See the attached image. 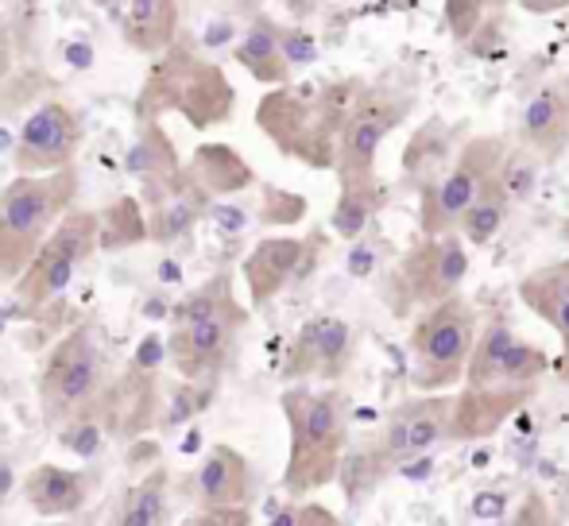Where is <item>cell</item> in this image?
Returning a JSON list of instances; mask_svg holds the SVG:
<instances>
[{"mask_svg": "<svg viewBox=\"0 0 569 526\" xmlns=\"http://www.w3.org/2000/svg\"><path fill=\"white\" fill-rule=\"evenodd\" d=\"M283 414L291 426V453H287L283 488L307 496L341 476L345 442H349V403L338 387H287Z\"/></svg>", "mask_w": 569, "mask_h": 526, "instance_id": "cell-1", "label": "cell"}, {"mask_svg": "<svg viewBox=\"0 0 569 526\" xmlns=\"http://www.w3.org/2000/svg\"><path fill=\"white\" fill-rule=\"evenodd\" d=\"M74 198V171L20 174L0 194V279L28 275V267L51 241V225L67 218Z\"/></svg>", "mask_w": 569, "mask_h": 526, "instance_id": "cell-2", "label": "cell"}, {"mask_svg": "<svg viewBox=\"0 0 569 526\" xmlns=\"http://www.w3.org/2000/svg\"><path fill=\"white\" fill-rule=\"evenodd\" d=\"M480 341L477 314H472V302H465L461 294L442 306L427 310L419 322L411 325V387L419 395H450V387L465 384V372H469L472 348Z\"/></svg>", "mask_w": 569, "mask_h": 526, "instance_id": "cell-3", "label": "cell"}, {"mask_svg": "<svg viewBox=\"0 0 569 526\" xmlns=\"http://www.w3.org/2000/svg\"><path fill=\"white\" fill-rule=\"evenodd\" d=\"M465 275H469V244L461 233L453 236H422L419 244L396 260L383 275V302L396 317H411V310H435L457 299Z\"/></svg>", "mask_w": 569, "mask_h": 526, "instance_id": "cell-4", "label": "cell"}, {"mask_svg": "<svg viewBox=\"0 0 569 526\" xmlns=\"http://www.w3.org/2000/svg\"><path fill=\"white\" fill-rule=\"evenodd\" d=\"M511 143L508 135H472L461 143V155L450 166L442 182L427 186L419 194V229L422 236H453L461 233L465 213L480 198V190L500 174L508 163Z\"/></svg>", "mask_w": 569, "mask_h": 526, "instance_id": "cell-5", "label": "cell"}, {"mask_svg": "<svg viewBox=\"0 0 569 526\" xmlns=\"http://www.w3.org/2000/svg\"><path fill=\"white\" fill-rule=\"evenodd\" d=\"M415 109V93H396L383 90V85H372L365 93V101L357 105V113L349 117V124L341 129L338 140V179L341 190L352 186H372L376 179V159H380V148L399 124L407 121V113Z\"/></svg>", "mask_w": 569, "mask_h": 526, "instance_id": "cell-6", "label": "cell"}, {"mask_svg": "<svg viewBox=\"0 0 569 526\" xmlns=\"http://www.w3.org/2000/svg\"><path fill=\"white\" fill-rule=\"evenodd\" d=\"M256 124L283 155L302 159V163L318 166V171L338 166V132L322 121L315 93L271 90L256 109Z\"/></svg>", "mask_w": 569, "mask_h": 526, "instance_id": "cell-7", "label": "cell"}, {"mask_svg": "<svg viewBox=\"0 0 569 526\" xmlns=\"http://www.w3.org/2000/svg\"><path fill=\"white\" fill-rule=\"evenodd\" d=\"M93 249H98V218L93 213H67L16 286L23 306H43V302L59 299L74 279L78 263L90 260Z\"/></svg>", "mask_w": 569, "mask_h": 526, "instance_id": "cell-8", "label": "cell"}, {"mask_svg": "<svg viewBox=\"0 0 569 526\" xmlns=\"http://www.w3.org/2000/svg\"><path fill=\"white\" fill-rule=\"evenodd\" d=\"M453 406L457 395H419L399 403L383 422L380 437V449L388 453L391 465L430 453L442 442H453Z\"/></svg>", "mask_w": 569, "mask_h": 526, "instance_id": "cell-9", "label": "cell"}, {"mask_svg": "<svg viewBox=\"0 0 569 526\" xmlns=\"http://www.w3.org/2000/svg\"><path fill=\"white\" fill-rule=\"evenodd\" d=\"M352 353H357V333L345 317L322 314L310 317L299 333H295L291 348H287L283 361V376L287 380H341L352 364Z\"/></svg>", "mask_w": 569, "mask_h": 526, "instance_id": "cell-10", "label": "cell"}, {"mask_svg": "<svg viewBox=\"0 0 569 526\" xmlns=\"http://www.w3.org/2000/svg\"><path fill=\"white\" fill-rule=\"evenodd\" d=\"M98 384H101V356L98 348L90 345L86 333H74L70 341H62L54 348L51 364L43 372V414L47 422H62L67 414H74L86 398L98 395Z\"/></svg>", "mask_w": 569, "mask_h": 526, "instance_id": "cell-11", "label": "cell"}, {"mask_svg": "<svg viewBox=\"0 0 569 526\" xmlns=\"http://www.w3.org/2000/svg\"><path fill=\"white\" fill-rule=\"evenodd\" d=\"M248 322V314L237 306V299H229L221 310H213L210 317L194 325H179L174 337L167 341V356L174 361V368L187 380H202L210 372H218L226 364L232 337L240 333V325Z\"/></svg>", "mask_w": 569, "mask_h": 526, "instance_id": "cell-12", "label": "cell"}, {"mask_svg": "<svg viewBox=\"0 0 569 526\" xmlns=\"http://www.w3.org/2000/svg\"><path fill=\"white\" fill-rule=\"evenodd\" d=\"M82 129L78 117L67 105L51 101V105L36 109L23 124L20 140H16V166L20 174H59L70 171V159L78 151Z\"/></svg>", "mask_w": 569, "mask_h": 526, "instance_id": "cell-13", "label": "cell"}, {"mask_svg": "<svg viewBox=\"0 0 569 526\" xmlns=\"http://www.w3.org/2000/svg\"><path fill=\"white\" fill-rule=\"evenodd\" d=\"M539 387H485V392H469L461 387L453 406V442H485L508 418H516L527 403L535 398Z\"/></svg>", "mask_w": 569, "mask_h": 526, "instance_id": "cell-14", "label": "cell"}, {"mask_svg": "<svg viewBox=\"0 0 569 526\" xmlns=\"http://www.w3.org/2000/svg\"><path fill=\"white\" fill-rule=\"evenodd\" d=\"M519 148L539 163H558L569 148V101L558 85H542L519 117Z\"/></svg>", "mask_w": 569, "mask_h": 526, "instance_id": "cell-15", "label": "cell"}, {"mask_svg": "<svg viewBox=\"0 0 569 526\" xmlns=\"http://www.w3.org/2000/svg\"><path fill=\"white\" fill-rule=\"evenodd\" d=\"M171 90V105H179L198 129L221 124L232 113V85L226 82V74L218 67H210V62H190V54H182L179 78H174Z\"/></svg>", "mask_w": 569, "mask_h": 526, "instance_id": "cell-16", "label": "cell"}, {"mask_svg": "<svg viewBox=\"0 0 569 526\" xmlns=\"http://www.w3.org/2000/svg\"><path fill=\"white\" fill-rule=\"evenodd\" d=\"M519 299L535 317L550 325L562 341V380L569 384V256L547 267H535L531 275L519 279Z\"/></svg>", "mask_w": 569, "mask_h": 526, "instance_id": "cell-17", "label": "cell"}, {"mask_svg": "<svg viewBox=\"0 0 569 526\" xmlns=\"http://www.w3.org/2000/svg\"><path fill=\"white\" fill-rule=\"evenodd\" d=\"M302 256H307V244L295 241V236H271V241H260L252 252H248L244 275L248 294H252V306H263L268 299H276L302 267Z\"/></svg>", "mask_w": 569, "mask_h": 526, "instance_id": "cell-18", "label": "cell"}, {"mask_svg": "<svg viewBox=\"0 0 569 526\" xmlns=\"http://www.w3.org/2000/svg\"><path fill=\"white\" fill-rule=\"evenodd\" d=\"M194 488L206 512L244 507V499L252 496V468H248L244 453H237L232 445H213V449L206 453L202 468H198Z\"/></svg>", "mask_w": 569, "mask_h": 526, "instance_id": "cell-19", "label": "cell"}, {"mask_svg": "<svg viewBox=\"0 0 569 526\" xmlns=\"http://www.w3.org/2000/svg\"><path fill=\"white\" fill-rule=\"evenodd\" d=\"M461 148H457V129L453 124H442V121H427L415 129V135L407 140L403 148V174L407 182H415V190H427L435 182H442L450 174V166L457 163Z\"/></svg>", "mask_w": 569, "mask_h": 526, "instance_id": "cell-20", "label": "cell"}, {"mask_svg": "<svg viewBox=\"0 0 569 526\" xmlns=\"http://www.w3.org/2000/svg\"><path fill=\"white\" fill-rule=\"evenodd\" d=\"M237 59L256 82L263 85H287L291 78V62L283 54V31L268 20H256L237 43Z\"/></svg>", "mask_w": 569, "mask_h": 526, "instance_id": "cell-21", "label": "cell"}, {"mask_svg": "<svg viewBox=\"0 0 569 526\" xmlns=\"http://www.w3.org/2000/svg\"><path fill=\"white\" fill-rule=\"evenodd\" d=\"M23 492H28V504L36 507L39 515H47V519L70 515L86 504V481L59 465H39L36 473L23 481Z\"/></svg>", "mask_w": 569, "mask_h": 526, "instance_id": "cell-22", "label": "cell"}, {"mask_svg": "<svg viewBox=\"0 0 569 526\" xmlns=\"http://www.w3.org/2000/svg\"><path fill=\"white\" fill-rule=\"evenodd\" d=\"M120 20H124V36L136 51L156 54V51H163V47H171L179 8L167 4V0H140V4L120 8Z\"/></svg>", "mask_w": 569, "mask_h": 526, "instance_id": "cell-23", "label": "cell"}, {"mask_svg": "<svg viewBox=\"0 0 569 526\" xmlns=\"http://www.w3.org/2000/svg\"><path fill=\"white\" fill-rule=\"evenodd\" d=\"M190 174H194L198 190L202 194H237L252 182V166L237 155L226 143H206L198 148L194 163H190Z\"/></svg>", "mask_w": 569, "mask_h": 526, "instance_id": "cell-24", "label": "cell"}, {"mask_svg": "<svg viewBox=\"0 0 569 526\" xmlns=\"http://www.w3.org/2000/svg\"><path fill=\"white\" fill-rule=\"evenodd\" d=\"M500 171H503V166H500ZM508 213H511V198L503 194L500 174H496V179L488 182L485 190H480V198L472 202V210L465 213L461 241L472 244V249H485V244H492L496 233L503 229V221H508Z\"/></svg>", "mask_w": 569, "mask_h": 526, "instance_id": "cell-25", "label": "cell"}, {"mask_svg": "<svg viewBox=\"0 0 569 526\" xmlns=\"http://www.w3.org/2000/svg\"><path fill=\"white\" fill-rule=\"evenodd\" d=\"M519 341V333L511 330L508 322H488L485 330H480V341L477 348H472V361H469V372H465V387L469 392H485V387H492V376L496 368L503 364V356H508V348Z\"/></svg>", "mask_w": 569, "mask_h": 526, "instance_id": "cell-26", "label": "cell"}, {"mask_svg": "<svg viewBox=\"0 0 569 526\" xmlns=\"http://www.w3.org/2000/svg\"><path fill=\"white\" fill-rule=\"evenodd\" d=\"M383 202H388V186H380V182L341 190L338 205H333V233H338L341 241H357V236L372 225L376 213L383 210Z\"/></svg>", "mask_w": 569, "mask_h": 526, "instance_id": "cell-27", "label": "cell"}, {"mask_svg": "<svg viewBox=\"0 0 569 526\" xmlns=\"http://www.w3.org/2000/svg\"><path fill=\"white\" fill-rule=\"evenodd\" d=\"M167 476L163 473H151L143 484H136L128 492L124 507L117 515V526H163L167 519Z\"/></svg>", "mask_w": 569, "mask_h": 526, "instance_id": "cell-28", "label": "cell"}, {"mask_svg": "<svg viewBox=\"0 0 569 526\" xmlns=\"http://www.w3.org/2000/svg\"><path fill=\"white\" fill-rule=\"evenodd\" d=\"M391 461H388V453L376 445V449H368V453H357V457H349L341 465V481H345V496H352V499H365L368 492L376 488V481L383 476V468H388Z\"/></svg>", "mask_w": 569, "mask_h": 526, "instance_id": "cell-29", "label": "cell"}, {"mask_svg": "<svg viewBox=\"0 0 569 526\" xmlns=\"http://www.w3.org/2000/svg\"><path fill=\"white\" fill-rule=\"evenodd\" d=\"M488 16H492V4H480V0H446L442 4V20L457 43H472Z\"/></svg>", "mask_w": 569, "mask_h": 526, "instance_id": "cell-30", "label": "cell"}, {"mask_svg": "<svg viewBox=\"0 0 569 526\" xmlns=\"http://www.w3.org/2000/svg\"><path fill=\"white\" fill-rule=\"evenodd\" d=\"M500 186H503V194L511 198V205L527 202V198L535 194V186H539V159H531L523 148L511 151L508 163H503V171H500Z\"/></svg>", "mask_w": 569, "mask_h": 526, "instance_id": "cell-31", "label": "cell"}, {"mask_svg": "<svg viewBox=\"0 0 569 526\" xmlns=\"http://www.w3.org/2000/svg\"><path fill=\"white\" fill-rule=\"evenodd\" d=\"M194 221H198V202H187V198H179V190H174V202L156 213V236L159 241H174V236L187 233Z\"/></svg>", "mask_w": 569, "mask_h": 526, "instance_id": "cell-32", "label": "cell"}, {"mask_svg": "<svg viewBox=\"0 0 569 526\" xmlns=\"http://www.w3.org/2000/svg\"><path fill=\"white\" fill-rule=\"evenodd\" d=\"M271 526H345V523L322 504H299V507H283L271 519Z\"/></svg>", "mask_w": 569, "mask_h": 526, "instance_id": "cell-33", "label": "cell"}, {"mask_svg": "<svg viewBox=\"0 0 569 526\" xmlns=\"http://www.w3.org/2000/svg\"><path fill=\"white\" fill-rule=\"evenodd\" d=\"M508 526H555V507H550V499L542 492H527Z\"/></svg>", "mask_w": 569, "mask_h": 526, "instance_id": "cell-34", "label": "cell"}, {"mask_svg": "<svg viewBox=\"0 0 569 526\" xmlns=\"http://www.w3.org/2000/svg\"><path fill=\"white\" fill-rule=\"evenodd\" d=\"M190 526H252V515L244 507H218V512H202Z\"/></svg>", "mask_w": 569, "mask_h": 526, "instance_id": "cell-35", "label": "cell"}, {"mask_svg": "<svg viewBox=\"0 0 569 526\" xmlns=\"http://www.w3.org/2000/svg\"><path fill=\"white\" fill-rule=\"evenodd\" d=\"M283 54H287V62H310L315 59V39L310 36H302V31H283Z\"/></svg>", "mask_w": 569, "mask_h": 526, "instance_id": "cell-36", "label": "cell"}, {"mask_svg": "<svg viewBox=\"0 0 569 526\" xmlns=\"http://www.w3.org/2000/svg\"><path fill=\"white\" fill-rule=\"evenodd\" d=\"M67 445L78 453V457H90V453H98V445H101V429L98 426H78V434H67Z\"/></svg>", "mask_w": 569, "mask_h": 526, "instance_id": "cell-37", "label": "cell"}, {"mask_svg": "<svg viewBox=\"0 0 569 526\" xmlns=\"http://www.w3.org/2000/svg\"><path fill=\"white\" fill-rule=\"evenodd\" d=\"M159 356H163V345H159L156 337H148V341L140 345V353H136V364H140V368H156Z\"/></svg>", "mask_w": 569, "mask_h": 526, "instance_id": "cell-38", "label": "cell"}, {"mask_svg": "<svg viewBox=\"0 0 569 526\" xmlns=\"http://www.w3.org/2000/svg\"><path fill=\"white\" fill-rule=\"evenodd\" d=\"M182 398H210V392H194V395H182ZM206 403H174V411H171V422H182L190 411H202Z\"/></svg>", "mask_w": 569, "mask_h": 526, "instance_id": "cell-39", "label": "cell"}, {"mask_svg": "<svg viewBox=\"0 0 569 526\" xmlns=\"http://www.w3.org/2000/svg\"><path fill=\"white\" fill-rule=\"evenodd\" d=\"M67 59L74 62V67H90L93 51H90V47H82V43H74V47H67Z\"/></svg>", "mask_w": 569, "mask_h": 526, "instance_id": "cell-40", "label": "cell"}, {"mask_svg": "<svg viewBox=\"0 0 569 526\" xmlns=\"http://www.w3.org/2000/svg\"><path fill=\"white\" fill-rule=\"evenodd\" d=\"M12 492V468H8V461H0V499Z\"/></svg>", "mask_w": 569, "mask_h": 526, "instance_id": "cell-41", "label": "cell"}, {"mask_svg": "<svg viewBox=\"0 0 569 526\" xmlns=\"http://www.w3.org/2000/svg\"><path fill=\"white\" fill-rule=\"evenodd\" d=\"M159 279H167V283H171V279H179V267H174V263L167 260L163 267H159Z\"/></svg>", "mask_w": 569, "mask_h": 526, "instance_id": "cell-42", "label": "cell"}, {"mask_svg": "<svg viewBox=\"0 0 569 526\" xmlns=\"http://www.w3.org/2000/svg\"><path fill=\"white\" fill-rule=\"evenodd\" d=\"M558 90H562V98L569 101V74H566V82H562V85H558Z\"/></svg>", "mask_w": 569, "mask_h": 526, "instance_id": "cell-43", "label": "cell"}, {"mask_svg": "<svg viewBox=\"0 0 569 526\" xmlns=\"http://www.w3.org/2000/svg\"><path fill=\"white\" fill-rule=\"evenodd\" d=\"M8 143H12V135H8V132H0V148H8Z\"/></svg>", "mask_w": 569, "mask_h": 526, "instance_id": "cell-44", "label": "cell"}, {"mask_svg": "<svg viewBox=\"0 0 569 526\" xmlns=\"http://www.w3.org/2000/svg\"><path fill=\"white\" fill-rule=\"evenodd\" d=\"M562 233H566V236H569V221H566V225H562Z\"/></svg>", "mask_w": 569, "mask_h": 526, "instance_id": "cell-45", "label": "cell"}]
</instances>
